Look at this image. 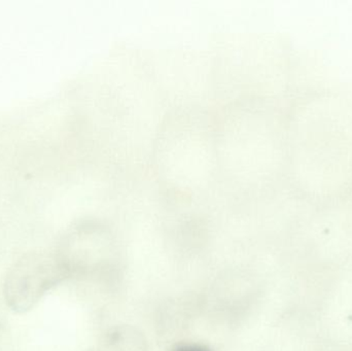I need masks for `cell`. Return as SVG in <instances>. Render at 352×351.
I'll use <instances>...</instances> for the list:
<instances>
[{
  "mask_svg": "<svg viewBox=\"0 0 352 351\" xmlns=\"http://www.w3.org/2000/svg\"><path fill=\"white\" fill-rule=\"evenodd\" d=\"M69 272L65 260L51 253L23 256L8 270L4 282L6 304L16 313L30 310Z\"/></svg>",
  "mask_w": 352,
  "mask_h": 351,
  "instance_id": "obj_1",
  "label": "cell"
},
{
  "mask_svg": "<svg viewBox=\"0 0 352 351\" xmlns=\"http://www.w3.org/2000/svg\"><path fill=\"white\" fill-rule=\"evenodd\" d=\"M97 351H148V344L138 330L123 326L111 330Z\"/></svg>",
  "mask_w": 352,
  "mask_h": 351,
  "instance_id": "obj_2",
  "label": "cell"
},
{
  "mask_svg": "<svg viewBox=\"0 0 352 351\" xmlns=\"http://www.w3.org/2000/svg\"><path fill=\"white\" fill-rule=\"evenodd\" d=\"M173 351H211L206 346H201V344H182V346H177Z\"/></svg>",
  "mask_w": 352,
  "mask_h": 351,
  "instance_id": "obj_3",
  "label": "cell"
},
{
  "mask_svg": "<svg viewBox=\"0 0 352 351\" xmlns=\"http://www.w3.org/2000/svg\"><path fill=\"white\" fill-rule=\"evenodd\" d=\"M1 338H2V329H1V326H0V342H1Z\"/></svg>",
  "mask_w": 352,
  "mask_h": 351,
  "instance_id": "obj_4",
  "label": "cell"
}]
</instances>
